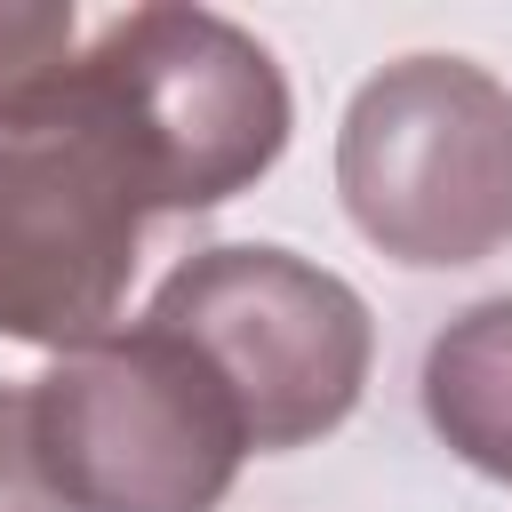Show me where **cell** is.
Masks as SVG:
<instances>
[{
	"label": "cell",
	"mask_w": 512,
	"mask_h": 512,
	"mask_svg": "<svg viewBox=\"0 0 512 512\" xmlns=\"http://www.w3.org/2000/svg\"><path fill=\"white\" fill-rule=\"evenodd\" d=\"M72 96L120 136L160 216L224 208L288 144V80L216 8H128L72 56Z\"/></svg>",
	"instance_id": "1"
},
{
	"label": "cell",
	"mask_w": 512,
	"mask_h": 512,
	"mask_svg": "<svg viewBox=\"0 0 512 512\" xmlns=\"http://www.w3.org/2000/svg\"><path fill=\"white\" fill-rule=\"evenodd\" d=\"M24 400L64 512H216L248 456L232 392L152 320L56 352Z\"/></svg>",
	"instance_id": "2"
},
{
	"label": "cell",
	"mask_w": 512,
	"mask_h": 512,
	"mask_svg": "<svg viewBox=\"0 0 512 512\" xmlns=\"http://www.w3.org/2000/svg\"><path fill=\"white\" fill-rule=\"evenodd\" d=\"M336 192L392 264L496 256L512 240V88L464 56L384 64L336 128Z\"/></svg>",
	"instance_id": "3"
},
{
	"label": "cell",
	"mask_w": 512,
	"mask_h": 512,
	"mask_svg": "<svg viewBox=\"0 0 512 512\" xmlns=\"http://www.w3.org/2000/svg\"><path fill=\"white\" fill-rule=\"evenodd\" d=\"M144 320L184 336L208 360L256 456H288L336 432L360 408L368 352H376L368 304L336 272L304 264L296 248H264V240L184 256L152 288Z\"/></svg>",
	"instance_id": "4"
},
{
	"label": "cell",
	"mask_w": 512,
	"mask_h": 512,
	"mask_svg": "<svg viewBox=\"0 0 512 512\" xmlns=\"http://www.w3.org/2000/svg\"><path fill=\"white\" fill-rule=\"evenodd\" d=\"M152 216L136 160L72 80L0 120V336L40 352L112 336Z\"/></svg>",
	"instance_id": "5"
},
{
	"label": "cell",
	"mask_w": 512,
	"mask_h": 512,
	"mask_svg": "<svg viewBox=\"0 0 512 512\" xmlns=\"http://www.w3.org/2000/svg\"><path fill=\"white\" fill-rule=\"evenodd\" d=\"M424 424L488 480H512V296L456 312L424 352Z\"/></svg>",
	"instance_id": "6"
},
{
	"label": "cell",
	"mask_w": 512,
	"mask_h": 512,
	"mask_svg": "<svg viewBox=\"0 0 512 512\" xmlns=\"http://www.w3.org/2000/svg\"><path fill=\"white\" fill-rule=\"evenodd\" d=\"M80 16L64 0H0V120L48 104L72 72Z\"/></svg>",
	"instance_id": "7"
}]
</instances>
